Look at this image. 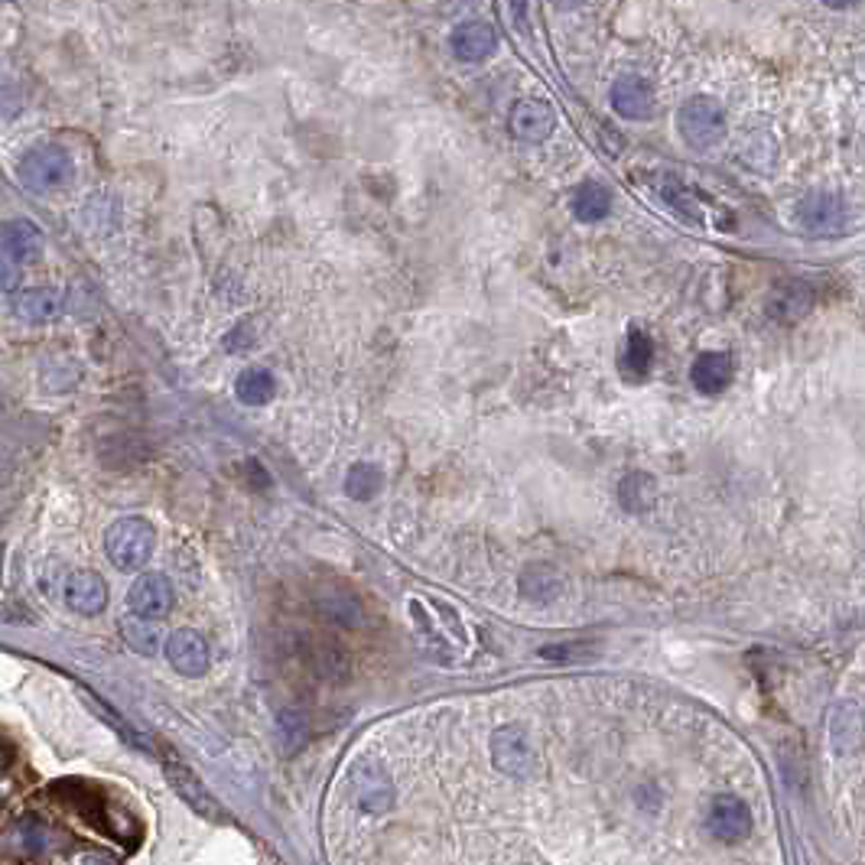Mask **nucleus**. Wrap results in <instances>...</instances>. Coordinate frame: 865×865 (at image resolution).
<instances>
[{
  "label": "nucleus",
  "mask_w": 865,
  "mask_h": 865,
  "mask_svg": "<svg viewBox=\"0 0 865 865\" xmlns=\"http://www.w3.org/2000/svg\"><path fill=\"white\" fill-rule=\"evenodd\" d=\"M153 547H156V530L146 518H118L104 530L108 560L124 573L146 567V560L153 557Z\"/></svg>",
  "instance_id": "obj_1"
},
{
  "label": "nucleus",
  "mask_w": 865,
  "mask_h": 865,
  "mask_svg": "<svg viewBox=\"0 0 865 865\" xmlns=\"http://www.w3.org/2000/svg\"><path fill=\"white\" fill-rule=\"evenodd\" d=\"M676 128L686 146L706 153L713 146L722 144L725 138V114H722L720 101L713 98H690L680 111H676Z\"/></svg>",
  "instance_id": "obj_2"
},
{
  "label": "nucleus",
  "mask_w": 865,
  "mask_h": 865,
  "mask_svg": "<svg viewBox=\"0 0 865 865\" xmlns=\"http://www.w3.org/2000/svg\"><path fill=\"white\" fill-rule=\"evenodd\" d=\"M703 826L706 833L722 843V846H739L752 836V811L742 797L735 794H716L710 804H706V814H703Z\"/></svg>",
  "instance_id": "obj_3"
},
{
  "label": "nucleus",
  "mask_w": 865,
  "mask_h": 865,
  "mask_svg": "<svg viewBox=\"0 0 865 865\" xmlns=\"http://www.w3.org/2000/svg\"><path fill=\"white\" fill-rule=\"evenodd\" d=\"M348 791L352 801L362 814H387L394 807V784L381 762L362 759L352 774H348Z\"/></svg>",
  "instance_id": "obj_4"
},
{
  "label": "nucleus",
  "mask_w": 865,
  "mask_h": 865,
  "mask_svg": "<svg viewBox=\"0 0 865 865\" xmlns=\"http://www.w3.org/2000/svg\"><path fill=\"white\" fill-rule=\"evenodd\" d=\"M72 176V160L59 146H37L20 160V183L30 193H52Z\"/></svg>",
  "instance_id": "obj_5"
},
{
  "label": "nucleus",
  "mask_w": 865,
  "mask_h": 865,
  "mask_svg": "<svg viewBox=\"0 0 865 865\" xmlns=\"http://www.w3.org/2000/svg\"><path fill=\"white\" fill-rule=\"evenodd\" d=\"M491 762L508 777H528L533 771V745L525 725H501L491 735Z\"/></svg>",
  "instance_id": "obj_6"
},
{
  "label": "nucleus",
  "mask_w": 865,
  "mask_h": 865,
  "mask_svg": "<svg viewBox=\"0 0 865 865\" xmlns=\"http://www.w3.org/2000/svg\"><path fill=\"white\" fill-rule=\"evenodd\" d=\"M163 771H166V781L173 784V791L183 797L186 807H193L199 817L212 820V823H225V814H222V804L208 794V787L199 781L190 765H183L180 759H163Z\"/></svg>",
  "instance_id": "obj_7"
},
{
  "label": "nucleus",
  "mask_w": 865,
  "mask_h": 865,
  "mask_svg": "<svg viewBox=\"0 0 865 865\" xmlns=\"http://www.w3.org/2000/svg\"><path fill=\"white\" fill-rule=\"evenodd\" d=\"M508 128L511 134L521 141V144H543L550 141V134L557 131V111L550 101H540V98H525L511 108V118H508Z\"/></svg>",
  "instance_id": "obj_8"
},
{
  "label": "nucleus",
  "mask_w": 865,
  "mask_h": 865,
  "mask_svg": "<svg viewBox=\"0 0 865 865\" xmlns=\"http://www.w3.org/2000/svg\"><path fill=\"white\" fill-rule=\"evenodd\" d=\"M173 602H176V592H173V582L163 577V573H144L131 586L128 592V606L138 619H166L173 612Z\"/></svg>",
  "instance_id": "obj_9"
},
{
  "label": "nucleus",
  "mask_w": 865,
  "mask_h": 865,
  "mask_svg": "<svg viewBox=\"0 0 865 865\" xmlns=\"http://www.w3.org/2000/svg\"><path fill=\"white\" fill-rule=\"evenodd\" d=\"M166 661L173 664V671L183 676H202L212 664L208 644L205 638L193 628H180L166 638Z\"/></svg>",
  "instance_id": "obj_10"
},
{
  "label": "nucleus",
  "mask_w": 865,
  "mask_h": 865,
  "mask_svg": "<svg viewBox=\"0 0 865 865\" xmlns=\"http://www.w3.org/2000/svg\"><path fill=\"white\" fill-rule=\"evenodd\" d=\"M801 225L811 235H823V238L843 235V228H846V205H843V199H836V195L830 193L807 195L801 202Z\"/></svg>",
  "instance_id": "obj_11"
},
{
  "label": "nucleus",
  "mask_w": 865,
  "mask_h": 865,
  "mask_svg": "<svg viewBox=\"0 0 865 865\" xmlns=\"http://www.w3.org/2000/svg\"><path fill=\"white\" fill-rule=\"evenodd\" d=\"M449 47H452V55L462 62H481L498 49V33L488 20H462L452 27Z\"/></svg>",
  "instance_id": "obj_12"
},
{
  "label": "nucleus",
  "mask_w": 865,
  "mask_h": 865,
  "mask_svg": "<svg viewBox=\"0 0 865 865\" xmlns=\"http://www.w3.org/2000/svg\"><path fill=\"white\" fill-rule=\"evenodd\" d=\"M65 606L79 615H101L108 609V582L92 573V570H79L65 579Z\"/></svg>",
  "instance_id": "obj_13"
},
{
  "label": "nucleus",
  "mask_w": 865,
  "mask_h": 865,
  "mask_svg": "<svg viewBox=\"0 0 865 865\" xmlns=\"http://www.w3.org/2000/svg\"><path fill=\"white\" fill-rule=\"evenodd\" d=\"M0 254H7L17 267L40 261V254H43V232H40V225H33L27 218L7 222L0 228Z\"/></svg>",
  "instance_id": "obj_14"
},
{
  "label": "nucleus",
  "mask_w": 865,
  "mask_h": 865,
  "mask_svg": "<svg viewBox=\"0 0 865 865\" xmlns=\"http://www.w3.org/2000/svg\"><path fill=\"white\" fill-rule=\"evenodd\" d=\"M612 108L625 121H648L654 114V89L641 75H622L612 85Z\"/></svg>",
  "instance_id": "obj_15"
},
{
  "label": "nucleus",
  "mask_w": 865,
  "mask_h": 865,
  "mask_svg": "<svg viewBox=\"0 0 865 865\" xmlns=\"http://www.w3.org/2000/svg\"><path fill=\"white\" fill-rule=\"evenodd\" d=\"M732 375H735V365H732L729 352H703L690 368V381L700 394H720L732 385Z\"/></svg>",
  "instance_id": "obj_16"
},
{
  "label": "nucleus",
  "mask_w": 865,
  "mask_h": 865,
  "mask_svg": "<svg viewBox=\"0 0 865 865\" xmlns=\"http://www.w3.org/2000/svg\"><path fill=\"white\" fill-rule=\"evenodd\" d=\"M811 306H814L811 287L801 284V281H787V284H781L771 293L769 316L777 319V323H797V319H804L811 313Z\"/></svg>",
  "instance_id": "obj_17"
},
{
  "label": "nucleus",
  "mask_w": 865,
  "mask_h": 865,
  "mask_svg": "<svg viewBox=\"0 0 865 865\" xmlns=\"http://www.w3.org/2000/svg\"><path fill=\"white\" fill-rule=\"evenodd\" d=\"M62 309V289L37 287L17 296V316L27 323H49Z\"/></svg>",
  "instance_id": "obj_18"
},
{
  "label": "nucleus",
  "mask_w": 865,
  "mask_h": 865,
  "mask_svg": "<svg viewBox=\"0 0 865 865\" xmlns=\"http://www.w3.org/2000/svg\"><path fill=\"white\" fill-rule=\"evenodd\" d=\"M609 212H612V190L606 183L589 180L573 193V215L579 222L592 225V222H602Z\"/></svg>",
  "instance_id": "obj_19"
},
{
  "label": "nucleus",
  "mask_w": 865,
  "mask_h": 865,
  "mask_svg": "<svg viewBox=\"0 0 865 865\" xmlns=\"http://www.w3.org/2000/svg\"><path fill=\"white\" fill-rule=\"evenodd\" d=\"M235 394H238L241 404H247V407H264L277 394V381L264 368H247V372H241Z\"/></svg>",
  "instance_id": "obj_20"
},
{
  "label": "nucleus",
  "mask_w": 865,
  "mask_h": 865,
  "mask_svg": "<svg viewBox=\"0 0 865 865\" xmlns=\"http://www.w3.org/2000/svg\"><path fill=\"white\" fill-rule=\"evenodd\" d=\"M345 491L355 501H372L385 491V472L372 462H355L345 476Z\"/></svg>",
  "instance_id": "obj_21"
},
{
  "label": "nucleus",
  "mask_w": 865,
  "mask_h": 865,
  "mask_svg": "<svg viewBox=\"0 0 865 865\" xmlns=\"http://www.w3.org/2000/svg\"><path fill=\"white\" fill-rule=\"evenodd\" d=\"M121 634H124L128 648L138 651V654H144V658H153V654L160 651V644H163L160 628L153 625V622H146V619H138V615L121 619Z\"/></svg>",
  "instance_id": "obj_22"
},
{
  "label": "nucleus",
  "mask_w": 865,
  "mask_h": 865,
  "mask_svg": "<svg viewBox=\"0 0 865 865\" xmlns=\"http://www.w3.org/2000/svg\"><path fill=\"white\" fill-rule=\"evenodd\" d=\"M658 193H661V199L671 205L680 218L700 222V202L690 195V190H686V186H683L676 176H661V183H658Z\"/></svg>",
  "instance_id": "obj_23"
},
{
  "label": "nucleus",
  "mask_w": 865,
  "mask_h": 865,
  "mask_svg": "<svg viewBox=\"0 0 865 865\" xmlns=\"http://www.w3.org/2000/svg\"><path fill=\"white\" fill-rule=\"evenodd\" d=\"M521 592L533 602H550L560 592V577L550 567H528L521 577Z\"/></svg>",
  "instance_id": "obj_24"
},
{
  "label": "nucleus",
  "mask_w": 865,
  "mask_h": 865,
  "mask_svg": "<svg viewBox=\"0 0 865 865\" xmlns=\"http://www.w3.org/2000/svg\"><path fill=\"white\" fill-rule=\"evenodd\" d=\"M651 362H654V342L641 329H631L625 348V372L631 378H644L651 372Z\"/></svg>",
  "instance_id": "obj_25"
},
{
  "label": "nucleus",
  "mask_w": 865,
  "mask_h": 865,
  "mask_svg": "<svg viewBox=\"0 0 865 865\" xmlns=\"http://www.w3.org/2000/svg\"><path fill=\"white\" fill-rule=\"evenodd\" d=\"M658 488H654V479L651 476H641V472H634V476H628L622 481V505H625V511H634V515H641V511H648L651 505H654V495Z\"/></svg>",
  "instance_id": "obj_26"
},
{
  "label": "nucleus",
  "mask_w": 865,
  "mask_h": 865,
  "mask_svg": "<svg viewBox=\"0 0 865 865\" xmlns=\"http://www.w3.org/2000/svg\"><path fill=\"white\" fill-rule=\"evenodd\" d=\"M20 836H23V849H27L30 856H40V853L47 849V830H43L37 820H27V823L20 826Z\"/></svg>",
  "instance_id": "obj_27"
},
{
  "label": "nucleus",
  "mask_w": 865,
  "mask_h": 865,
  "mask_svg": "<svg viewBox=\"0 0 865 865\" xmlns=\"http://www.w3.org/2000/svg\"><path fill=\"white\" fill-rule=\"evenodd\" d=\"M17 284H20V267L7 254H0V293H13Z\"/></svg>",
  "instance_id": "obj_28"
},
{
  "label": "nucleus",
  "mask_w": 865,
  "mask_h": 865,
  "mask_svg": "<svg viewBox=\"0 0 865 865\" xmlns=\"http://www.w3.org/2000/svg\"><path fill=\"white\" fill-rule=\"evenodd\" d=\"M75 865H118L111 856H104V853H85V856H79Z\"/></svg>",
  "instance_id": "obj_29"
}]
</instances>
